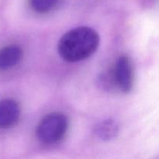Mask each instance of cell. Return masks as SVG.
Segmentation results:
<instances>
[{"mask_svg":"<svg viewBox=\"0 0 159 159\" xmlns=\"http://www.w3.org/2000/svg\"><path fill=\"white\" fill-rule=\"evenodd\" d=\"M20 108L17 102L12 99L0 100V129L5 130L13 127L19 120Z\"/></svg>","mask_w":159,"mask_h":159,"instance_id":"obj_4","label":"cell"},{"mask_svg":"<svg viewBox=\"0 0 159 159\" xmlns=\"http://www.w3.org/2000/svg\"><path fill=\"white\" fill-rule=\"evenodd\" d=\"M58 0H30L31 7L36 12L44 13L54 9Z\"/></svg>","mask_w":159,"mask_h":159,"instance_id":"obj_7","label":"cell"},{"mask_svg":"<svg viewBox=\"0 0 159 159\" xmlns=\"http://www.w3.org/2000/svg\"><path fill=\"white\" fill-rule=\"evenodd\" d=\"M119 132V126L113 120L102 121L95 127L96 136L103 141H110L116 138Z\"/></svg>","mask_w":159,"mask_h":159,"instance_id":"obj_6","label":"cell"},{"mask_svg":"<svg viewBox=\"0 0 159 159\" xmlns=\"http://www.w3.org/2000/svg\"><path fill=\"white\" fill-rule=\"evenodd\" d=\"M99 44V37L94 30L80 26L62 36L58 43V52L66 61L77 62L93 55Z\"/></svg>","mask_w":159,"mask_h":159,"instance_id":"obj_1","label":"cell"},{"mask_svg":"<svg viewBox=\"0 0 159 159\" xmlns=\"http://www.w3.org/2000/svg\"><path fill=\"white\" fill-rule=\"evenodd\" d=\"M114 78L121 91L129 93L133 87V70L131 64L127 56H121L116 61L114 70Z\"/></svg>","mask_w":159,"mask_h":159,"instance_id":"obj_3","label":"cell"},{"mask_svg":"<svg viewBox=\"0 0 159 159\" xmlns=\"http://www.w3.org/2000/svg\"><path fill=\"white\" fill-rule=\"evenodd\" d=\"M67 117L60 113H53L45 116L39 123L36 134L40 142L53 144L59 142L68 130Z\"/></svg>","mask_w":159,"mask_h":159,"instance_id":"obj_2","label":"cell"},{"mask_svg":"<svg viewBox=\"0 0 159 159\" xmlns=\"http://www.w3.org/2000/svg\"><path fill=\"white\" fill-rule=\"evenodd\" d=\"M23 57V51L15 44L8 45L0 49V70L5 71L18 65Z\"/></svg>","mask_w":159,"mask_h":159,"instance_id":"obj_5","label":"cell"},{"mask_svg":"<svg viewBox=\"0 0 159 159\" xmlns=\"http://www.w3.org/2000/svg\"><path fill=\"white\" fill-rule=\"evenodd\" d=\"M154 159H159V155H157V156H156V157H155V158H154Z\"/></svg>","mask_w":159,"mask_h":159,"instance_id":"obj_8","label":"cell"}]
</instances>
